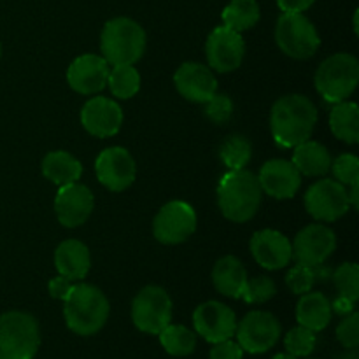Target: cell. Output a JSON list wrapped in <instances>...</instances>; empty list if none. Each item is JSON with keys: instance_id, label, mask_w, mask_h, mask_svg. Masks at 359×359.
<instances>
[{"instance_id": "cell-1", "label": "cell", "mask_w": 359, "mask_h": 359, "mask_svg": "<svg viewBox=\"0 0 359 359\" xmlns=\"http://www.w3.org/2000/svg\"><path fill=\"white\" fill-rule=\"evenodd\" d=\"M318 123V109L304 95H284L270 111V130L280 147H297L311 139Z\"/></svg>"}, {"instance_id": "cell-2", "label": "cell", "mask_w": 359, "mask_h": 359, "mask_svg": "<svg viewBox=\"0 0 359 359\" xmlns=\"http://www.w3.org/2000/svg\"><path fill=\"white\" fill-rule=\"evenodd\" d=\"M111 305L100 287L74 284L63 300V318L72 333L79 337L97 335L107 323Z\"/></svg>"}, {"instance_id": "cell-3", "label": "cell", "mask_w": 359, "mask_h": 359, "mask_svg": "<svg viewBox=\"0 0 359 359\" xmlns=\"http://www.w3.org/2000/svg\"><path fill=\"white\" fill-rule=\"evenodd\" d=\"M262 186L252 172L241 168L230 170L217 186V203L228 221L248 223L262 205Z\"/></svg>"}, {"instance_id": "cell-4", "label": "cell", "mask_w": 359, "mask_h": 359, "mask_svg": "<svg viewBox=\"0 0 359 359\" xmlns=\"http://www.w3.org/2000/svg\"><path fill=\"white\" fill-rule=\"evenodd\" d=\"M146 32L135 20L112 18L104 25L100 35L102 56L109 65H133L146 51Z\"/></svg>"}, {"instance_id": "cell-5", "label": "cell", "mask_w": 359, "mask_h": 359, "mask_svg": "<svg viewBox=\"0 0 359 359\" xmlns=\"http://www.w3.org/2000/svg\"><path fill=\"white\" fill-rule=\"evenodd\" d=\"M41 347L37 319L23 311L0 316V359H34Z\"/></svg>"}, {"instance_id": "cell-6", "label": "cell", "mask_w": 359, "mask_h": 359, "mask_svg": "<svg viewBox=\"0 0 359 359\" xmlns=\"http://www.w3.org/2000/svg\"><path fill=\"white\" fill-rule=\"evenodd\" d=\"M359 83V62L349 53L328 56L316 72L314 84L323 98L330 104L347 100L356 91Z\"/></svg>"}, {"instance_id": "cell-7", "label": "cell", "mask_w": 359, "mask_h": 359, "mask_svg": "<svg viewBox=\"0 0 359 359\" xmlns=\"http://www.w3.org/2000/svg\"><path fill=\"white\" fill-rule=\"evenodd\" d=\"M276 42L280 51L294 60H307L321 46L318 30L304 13H283L276 25Z\"/></svg>"}, {"instance_id": "cell-8", "label": "cell", "mask_w": 359, "mask_h": 359, "mask_svg": "<svg viewBox=\"0 0 359 359\" xmlns=\"http://www.w3.org/2000/svg\"><path fill=\"white\" fill-rule=\"evenodd\" d=\"M132 321L139 332L160 335L172 323V300L161 286H146L132 302Z\"/></svg>"}, {"instance_id": "cell-9", "label": "cell", "mask_w": 359, "mask_h": 359, "mask_svg": "<svg viewBox=\"0 0 359 359\" xmlns=\"http://www.w3.org/2000/svg\"><path fill=\"white\" fill-rule=\"evenodd\" d=\"M304 205L316 221L333 223L346 216L351 209L347 186L335 179H321L307 189Z\"/></svg>"}, {"instance_id": "cell-10", "label": "cell", "mask_w": 359, "mask_h": 359, "mask_svg": "<svg viewBox=\"0 0 359 359\" xmlns=\"http://www.w3.org/2000/svg\"><path fill=\"white\" fill-rule=\"evenodd\" d=\"M196 212L188 202L172 200L165 203L153 221V235L165 245L182 244L196 230Z\"/></svg>"}, {"instance_id": "cell-11", "label": "cell", "mask_w": 359, "mask_h": 359, "mask_svg": "<svg viewBox=\"0 0 359 359\" xmlns=\"http://www.w3.org/2000/svg\"><path fill=\"white\" fill-rule=\"evenodd\" d=\"M235 337L244 353H269L280 339V323L272 312L252 311L237 323Z\"/></svg>"}, {"instance_id": "cell-12", "label": "cell", "mask_w": 359, "mask_h": 359, "mask_svg": "<svg viewBox=\"0 0 359 359\" xmlns=\"http://www.w3.org/2000/svg\"><path fill=\"white\" fill-rule=\"evenodd\" d=\"M95 174L100 184L109 191L121 193L135 181L137 165L125 147H107L95 160Z\"/></svg>"}, {"instance_id": "cell-13", "label": "cell", "mask_w": 359, "mask_h": 359, "mask_svg": "<svg viewBox=\"0 0 359 359\" xmlns=\"http://www.w3.org/2000/svg\"><path fill=\"white\" fill-rule=\"evenodd\" d=\"M291 245H293V258L297 259L298 265L314 269L318 265H325L326 259L335 252L337 237L332 228L316 223L298 231Z\"/></svg>"}, {"instance_id": "cell-14", "label": "cell", "mask_w": 359, "mask_h": 359, "mask_svg": "<svg viewBox=\"0 0 359 359\" xmlns=\"http://www.w3.org/2000/svg\"><path fill=\"white\" fill-rule=\"evenodd\" d=\"M205 55L212 70L219 74L233 72L242 65L245 55V42L238 32L221 25L210 32L205 42Z\"/></svg>"}, {"instance_id": "cell-15", "label": "cell", "mask_w": 359, "mask_h": 359, "mask_svg": "<svg viewBox=\"0 0 359 359\" xmlns=\"http://www.w3.org/2000/svg\"><path fill=\"white\" fill-rule=\"evenodd\" d=\"M193 326L196 335L205 339L209 344H217L233 339L237 330V316L233 309L221 302H205L193 312Z\"/></svg>"}, {"instance_id": "cell-16", "label": "cell", "mask_w": 359, "mask_h": 359, "mask_svg": "<svg viewBox=\"0 0 359 359\" xmlns=\"http://www.w3.org/2000/svg\"><path fill=\"white\" fill-rule=\"evenodd\" d=\"M95 198L90 188L79 181L60 186L55 198V212L60 224L65 228H77L86 223L93 214Z\"/></svg>"}, {"instance_id": "cell-17", "label": "cell", "mask_w": 359, "mask_h": 359, "mask_svg": "<svg viewBox=\"0 0 359 359\" xmlns=\"http://www.w3.org/2000/svg\"><path fill=\"white\" fill-rule=\"evenodd\" d=\"M81 123L90 135L107 139L121 130L123 111L111 98L93 97L81 109Z\"/></svg>"}, {"instance_id": "cell-18", "label": "cell", "mask_w": 359, "mask_h": 359, "mask_svg": "<svg viewBox=\"0 0 359 359\" xmlns=\"http://www.w3.org/2000/svg\"><path fill=\"white\" fill-rule=\"evenodd\" d=\"M111 65L98 55H81L67 70L69 86L79 95H97L107 86Z\"/></svg>"}, {"instance_id": "cell-19", "label": "cell", "mask_w": 359, "mask_h": 359, "mask_svg": "<svg viewBox=\"0 0 359 359\" xmlns=\"http://www.w3.org/2000/svg\"><path fill=\"white\" fill-rule=\"evenodd\" d=\"M251 255L259 266L266 270H280L293 259V245L290 238L277 230H259L251 238Z\"/></svg>"}, {"instance_id": "cell-20", "label": "cell", "mask_w": 359, "mask_h": 359, "mask_svg": "<svg viewBox=\"0 0 359 359\" xmlns=\"http://www.w3.org/2000/svg\"><path fill=\"white\" fill-rule=\"evenodd\" d=\"M262 191L277 200L293 198L302 186V174L297 170L293 161L276 160L266 161L258 175Z\"/></svg>"}, {"instance_id": "cell-21", "label": "cell", "mask_w": 359, "mask_h": 359, "mask_svg": "<svg viewBox=\"0 0 359 359\" xmlns=\"http://www.w3.org/2000/svg\"><path fill=\"white\" fill-rule=\"evenodd\" d=\"M174 84L186 100L195 104H205L217 93V81L212 70L196 62L182 63L175 72Z\"/></svg>"}, {"instance_id": "cell-22", "label": "cell", "mask_w": 359, "mask_h": 359, "mask_svg": "<svg viewBox=\"0 0 359 359\" xmlns=\"http://www.w3.org/2000/svg\"><path fill=\"white\" fill-rule=\"evenodd\" d=\"M55 266L60 276L74 280H83L91 269V255L86 244L76 238L63 241L55 251Z\"/></svg>"}, {"instance_id": "cell-23", "label": "cell", "mask_w": 359, "mask_h": 359, "mask_svg": "<svg viewBox=\"0 0 359 359\" xmlns=\"http://www.w3.org/2000/svg\"><path fill=\"white\" fill-rule=\"evenodd\" d=\"M214 287L228 298H242L245 283H248V270L237 256H224L217 259L212 269Z\"/></svg>"}, {"instance_id": "cell-24", "label": "cell", "mask_w": 359, "mask_h": 359, "mask_svg": "<svg viewBox=\"0 0 359 359\" xmlns=\"http://www.w3.org/2000/svg\"><path fill=\"white\" fill-rule=\"evenodd\" d=\"M332 304L328 298L318 291L302 294L297 305V321L304 328L319 333L332 321Z\"/></svg>"}, {"instance_id": "cell-25", "label": "cell", "mask_w": 359, "mask_h": 359, "mask_svg": "<svg viewBox=\"0 0 359 359\" xmlns=\"http://www.w3.org/2000/svg\"><path fill=\"white\" fill-rule=\"evenodd\" d=\"M293 165L302 175L321 177L332 168V154L323 144L316 140H305L298 144L293 151Z\"/></svg>"}, {"instance_id": "cell-26", "label": "cell", "mask_w": 359, "mask_h": 359, "mask_svg": "<svg viewBox=\"0 0 359 359\" xmlns=\"http://www.w3.org/2000/svg\"><path fill=\"white\" fill-rule=\"evenodd\" d=\"M42 174L56 186L72 184L83 175V165L67 151H51L42 160Z\"/></svg>"}, {"instance_id": "cell-27", "label": "cell", "mask_w": 359, "mask_h": 359, "mask_svg": "<svg viewBox=\"0 0 359 359\" xmlns=\"http://www.w3.org/2000/svg\"><path fill=\"white\" fill-rule=\"evenodd\" d=\"M330 128L339 140L358 144L359 140V109L356 102L344 100L335 104L330 112Z\"/></svg>"}, {"instance_id": "cell-28", "label": "cell", "mask_w": 359, "mask_h": 359, "mask_svg": "<svg viewBox=\"0 0 359 359\" xmlns=\"http://www.w3.org/2000/svg\"><path fill=\"white\" fill-rule=\"evenodd\" d=\"M259 16H262V11L256 0H231L221 14L224 27L238 34L251 30L259 21Z\"/></svg>"}, {"instance_id": "cell-29", "label": "cell", "mask_w": 359, "mask_h": 359, "mask_svg": "<svg viewBox=\"0 0 359 359\" xmlns=\"http://www.w3.org/2000/svg\"><path fill=\"white\" fill-rule=\"evenodd\" d=\"M160 344L167 354L174 358H186L195 353L196 333L182 325H168L160 332Z\"/></svg>"}, {"instance_id": "cell-30", "label": "cell", "mask_w": 359, "mask_h": 359, "mask_svg": "<svg viewBox=\"0 0 359 359\" xmlns=\"http://www.w3.org/2000/svg\"><path fill=\"white\" fill-rule=\"evenodd\" d=\"M107 86L116 98L128 100L140 90V74L133 65L112 67L107 77Z\"/></svg>"}, {"instance_id": "cell-31", "label": "cell", "mask_w": 359, "mask_h": 359, "mask_svg": "<svg viewBox=\"0 0 359 359\" xmlns=\"http://www.w3.org/2000/svg\"><path fill=\"white\" fill-rule=\"evenodd\" d=\"M219 156L230 170H241L252 158V146L244 135H230L219 147Z\"/></svg>"}, {"instance_id": "cell-32", "label": "cell", "mask_w": 359, "mask_h": 359, "mask_svg": "<svg viewBox=\"0 0 359 359\" xmlns=\"http://www.w3.org/2000/svg\"><path fill=\"white\" fill-rule=\"evenodd\" d=\"M316 333L311 330L304 328V326L298 325L297 328L290 330L284 337V347H286V353L293 354L298 359L309 358L316 349Z\"/></svg>"}, {"instance_id": "cell-33", "label": "cell", "mask_w": 359, "mask_h": 359, "mask_svg": "<svg viewBox=\"0 0 359 359\" xmlns=\"http://www.w3.org/2000/svg\"><path fill=\"white\" fill-rule=\"evenodd\" d=\"M333 283L340 297L349 298L356 304L359 298V266L356 263H342L333 272Z\"/></svg>"}, {"instance_id": "cell-34", "label": "cell", "mask_w": 359, "mask_h": 359, "mask_svg": "<svg viewBox=\"0 0 359 359\" xmlns=\"http://www.w3.org/2000/svg\"><path fill=\"white\" fill-rule=\"evenodd\" d=\"M277 293V286L273 283L272 277L269 276H259L255 279H248L242 293V300L245 304H265V302L272 300Z\"/></svg>"}, {"instance_id": "cell-35", "label": "cell", "mask_w": 359, "mask_h": 359, "mask_svg": "<svg viewBox=\"0 0 359 359\" xmlns=\"http://www.w3.org/2000/svg\"><path fill=\"white\" fill-rule=\"evenodd\" d=\"M333 177L344 186H353L359 182V158L356 154H340L337 160H332Z\"/></svg>"}, {"instance_id": "cell-36", "label": "cell", "mask_w": 359, "mask_h": 359, "mask_svg": "<svg viewBox=\"0 0 359 359\" xmlns=\"http://www.w3.org/2000/svg\"><path fill=\"white\" fill-rule=\"evenodd\" d=\"M286 284L294 294H305L309 291H312L316 284V276L314 269L304 265H294L293 269H290V272L286 273Z\"/></svg>"}, {"instance_id": "cell-37", "label": "cell", "mask_w": 359, "mask_h": 359, "mask_svg": "<svg viewBox=\"0 0 359 359\" xmlns=\"http://www.w3.org/2000/svg\"><path fill=\"white\" fill-rule=\"evenodd\" d=\"M205 114L216 125H224L230 121L231 114H233V102L228 95L216 93L210 100L205 102Z\"/></svg>"}, {"instance_id": "cell-38", "label": "cell", "mask_w": 359, "mask_h": 359, "mask_svg": "<svg viewBox=\"0 0 359 359\" xmlns=\"http://www.w3.org/2000/svg\"><path fill=\"white\" fill-rule=\"evenodd\" d=\"M337 339L344 349H358L359 346V316L356 312L344 316L337 326Z\"/></svg>"}, {"instance_id": "cell-39", "label": "cell", "mask_w": 359, "mask_h": 359, "mask_svg": "<svg viewBox=\"0 0 359 359\" xmlns=\"http://www.w3.org/2000/svg\"><path fill=\"white\" fill-rule=\"evenodd\" d=\"M210 349V359H242L244 358V349L238 346V342H233L231 339L223 340V342L212 344Z\"/></svg>"}, {"instance_id": "cell-40", "label": "cell", "mask_w": 359, "mask_h": 359, "mask_svg": "<svg viewBox=\"0 0 359 359\" xmlns=\"http://www.w3.org/2000/svg\"><path fill=\"white\" fill-rule=\"evenodd\" d=\"M72 286H74L72 280L67 279V277L60 276L58 273V277H55V279L49 280L48 290H49V294H51L55 300L63 302L67 298V294L70 293V290H72Z\"/></svg>"}, {"instance_id": "cell-41", "label": "cell", "mask_w": 359, "mask_h": 359, "mask_svg": "<svg viewBox=\"0 0 359 359\" xmlns=\"http://www.w3.org/2000/svg\"><path fill=\"white\" fill-rule=\"evenodd\" d=\"M314 4L316 0H277V6L283 13H304Z\"/></svg>"}, {"instance_id": "cell-42", "label": "cell", "mask_w": 359, "mask_h": 359, "mask_svg": "<svg viewBox=\"0 0 359 359\" xmlns=\"http://www.w3.org/2000/svg\"><path fill=\"white\" fill-rule=\"evenodd\" d=\"M330 304H332V312H335V314H339V316H347V314H351V312H354V302H351L349 298H346V297H337L335 300L333 302H330Z\"/></svg>"}, {"instance_id": "cell-43", "label": "cell", "mask_w": 359, "mask_h": 359, "mask_svg": "<svg viewBox=\"0 0 359 359\" xmlns=\"http://www.w3.org/2000/svg\"><path fill=\"white\" fill-rule=\"evenodd\" d=\"M351 189H347V196H349V203L353 209H358L359 207V182L356 184L349 186Z\"/></svg>"}, {"instance_id": "cell-44", "label": "cell", "mask_w": 359, "mask_h": 359, "mask_svg": "<svg viewBox=\"0 0 359 359\" xmlns=\"http://www.w3.org/2000/svg\"><path fill=\"white\" fill-rule=\"evenodd\" d=\"M339 359H358L356 349H347V353H344L342 356H339Z\"/></svg>"}, {"instance_id": "cell-45", "label": "cell", "mask_w": 359, "mask_h": 359, "mask_svg": "<svg viewBox=\"0 0 359 359\" xmlns=\"http://www.w3.org/2000/svg\"><path fill=\"white\" fill-rule=\"evenodd\" d=\"M272 359H298V358L293 356V354H290V353H279V354H276Z\"/></svg>"}, {"instance_id": "cell-46", "label": "cell", "mask_w": 359, "mask_h": 359, "mask_svg": "<svg viewBox=\"0 0 359 359\" xmlns=\"http://www.w3.org/2000/svg\"><path fill=\"white\" fill-rule=\"evenodd\" d=\"M0 53H2V48H0Z\"/></svg>"}, {"instance_id": "cell-47", "label": "cell", "mask_w": 359, "mask_h": 359, "mask_svg": "<svg viewBox=\"0 0 359 359\" xmlns=\"http://www.w3.org/2000/svg\"><path fill=\"white\" fill-rule=\"evenodd\" d=\"M311 359H314V358H311Z\"/></svg>"}]
</instances>
